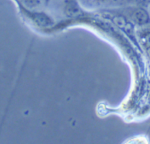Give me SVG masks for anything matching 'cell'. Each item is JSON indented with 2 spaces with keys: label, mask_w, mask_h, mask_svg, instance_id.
<instances>
[{
  "label": "cell",
  "mask_w": 150,
  "mask_h": 144,
  "mask_svg": "<svg viewBox=\"0 0 150 144\" xmlns=\"http://www.w3.org/2000/svg\"><path fill=\"white\" fill-rule=\"evenodd\" d=\"M130 18L135 23L139 25H144L149 22V14L142 8L135 9L130 13Z\"/></svg>",
  "instance_id": "obj_1"
},
{
  "label": "cell",
  "mask_w": 150,
  "mask_h": 144,
  "mask_svg": "<svg viewBox=\"0 0 150 144\" xmlns=\"http://www.w3.org/2000/svg\"><path fill=\"white\" fill-rule=\"evenodd\" d=\"M32 19L39 26L41 27H50L53 25V21L47 15L41 13L32 14Z\"/></svg>",
  "instance_id": "obj_2"
},
{
  "label": "cell",
  "mask_w": 150,
  "mask_h": 144,
  "mask_svg": "<svg viewBox=\"0 0 150 144\" xmlns=\"http://www.w3.org/2000/svg\"><path fill=\"white\" fill-rule=\"evenodd\" d=\"M65 13L70 17H77L81 14L82 11L76 1L73 0H68L66 3Z\"/></svg>",
  "instance_id": "obj_3"
},
{
  "label": "cell",
  "mask_w": 150,
  "mask_h": 144,
  "mask_svg": "<svg viewBox=\"0 0 150 144\" xmlns=\"http://www.w3.org/2000/svg\"><path fill=\"white\" fill-rule=\"evenodd\" d=\"M113 21L114 22V23H115L118 27L123 29L126 33L128 34L129 35H131V32L132 31H133V28H132L131 24L126 20L125 18L123 17V16H115V17L114 18V19H113Z\"/></svg>",
  "instance_id": "obj_4"
},
{
  "label": "cell",
  "mask_w": 150,
  "mask_h": 144,
  "mask_svg": "<svg viewBox=\"0 0 150 144\" xmlns=\"http://www.w3.org/2000/svg\"><path fill=\"white\" fill-rule=\"evenodd\" d=\"M22 1L25 5L29 7H36L39 4V0H22Z\"/></svg>",
  "instance_id": "obj_5"
},
{
  "label": "cell",
  "mask_w": 150,
  "mask_h": 144,
  "mask_svg": "<svg viewBox=\"0 0 150 144\" xmlns=\"http://www.w3.org/2000/svg\"><path fill=\"white\" fill-rule=\"evenodd\" d=\"M88 1H90V2H97V1H103V0H86Z\"/></svg>",
  "instance_id": "obj_6"
}]
</instances>
